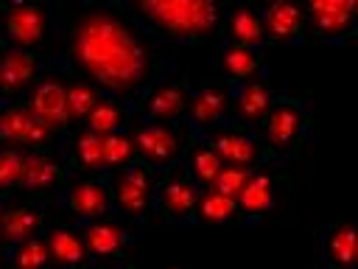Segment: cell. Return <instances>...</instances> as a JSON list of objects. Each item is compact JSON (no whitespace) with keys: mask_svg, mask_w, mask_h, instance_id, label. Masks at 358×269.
Here are the masks:
<instances>
[{"mask_svg":"<svg viewBox=\"0 0 358 269\" xmlns=\"http://www.w3.org/2000/svg\"><path fill=\"white\" fill-rule=\"evenodd\" d=\"M229 120V92L224 81H201L193 84L190 101L185 109V123L201 137Z\"/></svg>","mask_w":358,"mask_h":269,"instance_id":"obj_16","label":"cell"},{"mask_svg":"<svg viewBox=\"0 0 358 269\" xmlns=\"http://www.w3.org/2000/svg\"><path fill=\"white\" fill-rule=\"evenodd\" d=\"M0 50H3V39H0Z\"/></svg>","mask_w":358,"mask_h":269,"instance_id":"obj_38","label":"cell"},{"mask_svg":"<svg viewBox=\"0 0 358 269\" xmlns=\"http://www.w3.org/2000/svg\"><path fill=\"white\" fill-rule=\"evenodd\" d=\"M45 241H48V252H50V266H81L90 261L87 247L81 241L78 224H59V227H48L45 230Z\"/></svg>","mask_w":358,"mask_h":269,"instance_id":"obj_26","label":"cell"},{"mask_svg":"<svg viewBox=\"0 0 358 269\" xmlns=\"http://www.w3.org/2000/svg\"><path fill=\"white\" fill-rule=\"evenodd\" d=\"M78 233L92 261H126V249L134 238V233L117 216L84 221L78 224Z\"/></svg>","mask_w":358,"mask_h":269,"instance_id":"obj_17","label":"cell"},{"mask_svg":"<svg viewBox=\"0 0 358 269\" xmlns=\"http://www.w3.org/2000/svg\"><path fill=\"white\" fill-rule=\"evenodd\" d=\"M101 140H103V171L106 174H115V171L126 168L131 160H137L134 140H131L129 129H117V132L101 134Z\"/></svg>","mask_w":358,"mask_h":269,"instance_id":"obj_32","label":"cell"},{"mask_svg":"<svg viewBox=\"0 0 358 269\" xmlns=\"http://www.w3.org/2000/svg\"><path fill=\"white\" fill-rule=\"evenodd\" d=\"M224 84L229 92V120L257 132V126L271 104V95H274L268 81H241V84L224 81Z\"/></svg>","mask_w":358,"mask_h":269,"instance_id":"obj_20","label":"cell"},{"mask_svg":"<svg viewBox=\"0 0 358 269\" xmlns=\"http://www.w3.org/2000/svg\"><path fill=\"white\" fill-rule=\"evenodd\" d=\"M3 210H6V196H0V219H3Z\"/></svg>","mask_w":358,"mask_h":269,"instance_id":"obj_36","label":"cell"},{"mask_svg":"<svg viewBox=\"0 0 358 269\" xmlns=\"http://www.w3.org/2000/svg\"><path fill=\"white\" fill-rule=\"evenodd\" d=\"M190 90H193V81L185 70H168L134 101L137 123H179V120H185Z\"/></svg>","mask_w":358,"mask_h":269,"instance_id":"obj_6","label":"cell"},{"mask_svg":"<svg viewBox=\"0 0 358 269\" xmlns=\"http://www.w3.org/2000/svg\"><path fill=\"white\" fill-rule=\"evenodd\" d=\"M215 64L224 73V81H229V84L268 81V67H266L260 50H249V48H238V45L221 42L218 50H215Z\"/></svg>","mask_w":358,"mask_h":269,"instance_id":"obj_24","label":"cell"},{"mask_svg":"<svg viewBox=\"0 0 358 269\" xmlns=\"http://www.w3.org/2000/svg\"><path fill=\"white\" fill-rule=\"evenodd\" d=\"M310 126H313L310 95H291V92L271 95V104L257 126V137L263 146V163L294 160L305 149L310 137Z\"/></svg>","mask_w":358,"mask_h":269,"instance_id":"obj_3","label":"cell"},{"mask_svg":"<svg viewBox=\"0 0 358 269\" xmlns=\"http://www.w3.org/2000/svg\"><path fill=\"white\" fill-rule=\"evenodd\" d=\"M50 67L90 81L106 95L137 101L173 67L159 50V42L120 3L59 6L56 11L50 8Z\"/></svg>","mask_w":358,"mask_h":269,"instance_id":"obj_1","label":"cell"},{"mask_svg":"<svg viewBox=\"0 0 358 269\" xmlns=\"http://www.w3.org/2000/svg\"><path fill=\"white\" fill-rule=\"evenodd\" d=\"M252 171H255V168H252ZM252 171H249V168L224 165V168L218 171L215 182H213L210 188H213V191H218V193H224V196H229V199H238V193H241V191H243V185L249 182Z\"/></svg>","mask_w":358,"mask_h":269,"instance_id":"obj_34","label":"cell"},{"mask_svg":"<svg viewBox=\"0 0 358 269\" xmlns=\"http://www.w3.org/2000/svg\"><path fill=\"white\" fill-rule=\"evenodd\" d=\"M73 177L64 154L59 146L25 151V168H22V196H53L67 179Z\"/></svg>","mask_w":358,"mask_h":269,"instance_id":"obj_15","label":"cell"},{"mask_svg":"<svg viewBox=\"0 0 358 269\" xmlns=\"http://www.w3.org/2000/svg\"><path fill=\"white\" fill-rule=\"evenodd\" d=\"M59 149H62L73 174H106L103 171V140H101V134L78 126V129H70L59 140Z\"/></svg>","mask_w":358,"mask_h":269,"instance_id":"obj_23","label":"cell"},{"mask_svg":"<svg viewBox=\"0 0 358 269\" xmlns=\"http://www.w3.org/2000/svg\"><path fill=\"white\" fill-rule=\"evenodd\" d=\"M238 219V202L213 191V188H201L199 202H196V221H207V224H224V221H235Z\"/></svg>","mask_w":358,"mask_h":269,"instance_id":"obj_31","label":"cell"},{"mask_svg":"<svg viewBox=\"0 0 358 269\" xmlns=\"http://www.w3.org/2000/svg\"><path fill=\"white\" fill-rule=\"evenodd\" d=\"M120 6L159 45H196L201 39H210L221 31L227 17V6L210 0H143Z\"/></svg>","mask_w":358,"mask_h":269,"instance_id":"obj_2","label":"cell"},{"mask_svg":"<svg viewBox=\"0 0 358 269\" xmlns=\"http://www.w3.org/2000/svg\"><path fill=\"white\" fill-rule=\"evenodd\" d=\"M42 233H45V199L22 196L17 205H8L6 199V210L0 219V241L6 249Z\"/></svg>","mask_w":358,"mask_h":269,"instance_id":"obj_18","label":"cell"},{"mask_svg":"<svg viewBox=\"0 0 358 269\" xmlns=\"http://www.w3.org/2000/svg\"><path fill=\"white\" fill-rule=\"evenodd\" d=\"M53 17L48 6L36 3H0V39L3 48L42 50L50 42Z\"/></svg>","mask_w":358,"mask_h":269,"instance_id":"obj_7","label":"cell"},{"mask_svg":"<svg viewBox=\"0 0 358 269\" xmlns=\"http://www.w3.org/2000/svg\"><path fill=\"white\" fill-rule=\"evenodd\" d=\"M62 137H56L45 123H39L22 98L0 101V146H14L25 151L53 149Z\"/></svg>","mask_w":358,"mask_h":269,"instance_id":"obj_10","label":"cell"},{"mask_svg":"<svg viewBox=\"0 0 358 269\" xmlns=\"http://www.w3.org/2000/svg\"><path fill=\"white\" fill-rule=\"evenodd\" d=\"M131 140H134V154L143 160L157 177L179 165L196 140V132L179 120V123H134Z\"/></svg>","mask_w":358,"mask_h":269,"instance_id":"obj_4","label":"cell"},{"mask_svg":"<svg viewBox=\"0 0 358 269\" xmlns=\"http://www.w3.org/2000/svg\"><path fill=\"white\" fill-rule=\"evenodd\" d=\"M235 202H238V219H243L246 224H260L271 213V207L277 202V179H274V174L266 165L255 168L249 182L243 185V191L238 193Z\"/></svg>","mask_w":358,"mask_h":269,"instance_id":"obj_22","label":"cell"},{"mask_svg":"<svg viewBox=\"0 0 358 269\" xmlns=\"http://www.w3.org/2000/svg\"><path fill=\"white\" fill-rule=\"evenodd\" d=\"M31 109V115L45 123L56 137H64L70 132L67 120V76L59 70H48L22 98Z\"/></svg>","mask_w":358,"mask_h":269,"instance_id":"obj_11","label":"cell"},{"mask_svg":"<svg viewBox=\"0 0 358 269\" xmlns=\"http://www.w3.org/2000/svg\"><path fill=\"white\" fill-rule=\"evenodd\" d=\"M316 263L322 269H355L352 221H327L316 227Z\"/></svg>","mask_w":358,"mask_h":269,"instance_id":"obj_19","label":"cell"},{"mask_svg":"<svg viewBox=\"0 0 358 269\" xmlns=\"http://www.w3.org/2000/svg\"><path fill=\"white\" fill-rule=\"evenodd\" d=\"M106 92H101L95 84L81 81V78H67V120L70 129L84 126L87 115L92 112V106L103 98Z\"/></svg>","mask_w":358,"mask_h":269,"instance_id":"obj_29","label":"cell"},{"mask_svg":"<svg viewBox=\"0 0 358 269\" xmlns=\"http://www.w3.org/2000/svg\"><path fill=\"white\" fill-rule=\"evenodd\" d=\"M3 263H6V269H48L50 266V252H48L45 233L34 235V238H28L17 247H8Z\"/></svg>","mask_w":358,"mask_h":269,"instance_id":"obj_30","label":"cell"},{"mask_svg":"<svg viewBox=\"0 0 358 269\" xmlns=\"http://www.w3.org/2000/svg\"><path fill=\"white\" fill-rule=\"evenodd\" d=\"M210 149L221 157L224 165H235V168H260L263 165V146L255 129H246L235 120H224L221 126H215L213 132L201 134Z\"/></svg>","mask_w":358,"mask_h":269,"instance_id":"obj_13","label":"cell"},{"mask_svg":"<svg viewBox=\"0 0 358 269\" xmlns=\"http://www.w3.org/2000/svg\"><path fill=\"white\" fill-rule=\"evenodd\" d=\"M22 168H25V149L0 146V196L20 193L22 185Z\"/></svg>","mask_w":358,"mask_h":269,"instance_id":"obj_33","label":"cell"},{"mask_svg":"<svg viewBox=\"0 0 358 269\" xmlns=\"http://www.w3.org/2000/svg\"><path fill=\"white\" fill-rule=\"evenodd\" d=\"M134 115V101H123V98H115V95H103L92 112L87 115L84 120V129L95 132V134H109V132H117V129H129V118Z\"/></svg>","mask_w":358,"mask_h":269,"instance_id":"obj_27","label":"cell"},{"mask_svg":"<svg viewBox=\"0 0 358 269\" xmlns=\"http://www.w3.org/2000/svg\"><path fill=\"white\" fill-rule=\"evenodd\" d=\"M302 14H305L308 36L313 34L327 45H344L355 34L358 6L352 0H316V3H308Z\"/></svg>","mask_w":358,"mask_h":269,"instance_id":"obj_14","label":"cell"},{"mask_svg":"<svg viewBox=\"0 0 358 269\" xmlns=\"http://www.w3.org/2000/svg\"><path fill=\"white\" fill-rule=\"evenodd\" d=\"M112 182V202H115V216L129 219V221H145L157 207H154V193H157V174L143 163L131 160L126 168L109 174Z\"/></svg>","mask_w":358,"mask_h":269,"instance_id":"obj_8","label":"cell"},{"mask_svg":"<svg viewBox=\"0 0 358 269\" xmlns=\"http://www.w3.org/2000/svg\"><path fill=\"white\" fill-rule=\"evenodd\" d=\"M221 36H224L221 42H227V45H238V48H249V50L263 53L266 36H263V22H260V8L257 6H232V8H227Z\"/></svg>","mask_w":358,"mask_h":269,"instance_id":"obj_25","label":"cell"},{"mask_svg":"<svg viewBox=\"0 0 358 269\" xmlns=\"http://www.w3.org/2000/svg\"><path fill=\"white\" fill-rule=\"evenodd\" d=\"M260 22H263L266 42L296 45V48L308 42V25H305V14L299 6L271 3V6L260 8Z\"/></svg>","mask_w":358,"mask_h":269,"instance_id":"obj_21","label":"cell"},{"mask_svg":"<svg viewBox=\"0 0 358 269\" xmlns=\"http://www.w3.org/2000/svg\"><path fill=\"white\" fill-rule=\"evenodd\" d=\"M185 168H187V174L193 177V182L199 185V188H210L213 182H215V177H218V171L224 168V163H221V157L210 149V143L204 140V137H199L196 134V140L190 143V149H187V154H185Z\"/></svg>","mask_w":358,"mask_h":269,"instance_id":"obj_28","label":"cell"},{"mask_svg":"<svg viewBox=\"0 0 358 269\" xmlns=\"http://www.w3.org/2000/svg\"><path fill=\"white\" fill-rule=\"evenodd\" d=\"M48 269H64V266H48ZM70 269H131L126 261H87L81 266H70Z\"/></svg>","mask_w":358,"mask_h":269,"instance_id":"obj_35","label":"cell"},{"mask_svg":"<svg viewBox=\"0 0 358 269\" xmlns=\"http://www.w3.org/2000/svg\"><path fill=\"white\" fill-rule=\"evenodd\" d=\"M50 70L48 53L3 48L0 50V101L25 98V92Z\"/></svg>","mask_w":358,"mask_h":269,"instance_id":"obj_12","label":"cell"},{"mask_svg":"<svg viewBox=\"0 0 358 269\" xmlns=\"http://www.w3.org/2000/svg\"><path fill=\"white\" fill-rule=\"evenodd\" d=\"M50 199L73 224L115 216L109 174H73Z\"/></svg>","mask_w":358,"mask_h":269,"instance_id":"obj_5","label":"cell"},{"mask_svg":"<svg viewBox=\"0 0 358 269\" xmlns=\"http://www.w3.org/2000/svg\"><path fill=\"white\" fill-rule=\"evenodd\" d=\"M201 188L187 174L185 163L157 177L154 207L168 224H196V202Z\"/></svg>","mask_w":358,"mask_h":269,"instance_id":"obj_9","label":"cell"},{"mask_svg":"<svg viewBox=\"0 0 358 269\" xmlns=\"http://www.w3.org/2000/svg\"><path fill=\"white\" fill-rule=\"evenodd\" d=\"M6 258V247H3V241H0V261Z\"/></svg>","mask_w":358,"mask_h":269,"instance_id":"obj_37","label":"cell"}]
</instances>
